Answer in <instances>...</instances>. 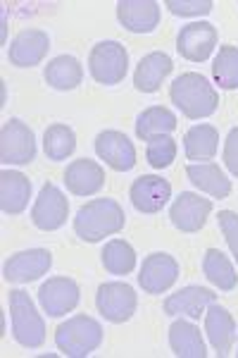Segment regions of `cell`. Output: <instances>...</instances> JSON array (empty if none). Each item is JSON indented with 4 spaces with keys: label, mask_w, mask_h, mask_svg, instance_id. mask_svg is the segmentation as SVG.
<instances>
[{
    "label": "cell",
    "mask_w": 238,
    "mask_h": 358,
    "mask_svg": "<svg viewBox=\"0 0 238 358\" xmlns=\"http://www.w3.org/2000/svg\"><path fill=\"white\" fill-rule=\"evenodd\" d=\"M202 273H205L210 285H214L222 292L236 289L238 285V275L234 265H231V261L219 248H207L205 251V256H202Z\"/></svg>",
    "instance_id": "27"
},
{
    "label": "cell",
    "mask_w": 238,
    "mask_h": 358,
    "mask_svg": "<svg viewBox=\"0 0 238 358\" xmlns=\"http://www.w3.org/2000/svg\"><path fill=\"white\" fill-rule=\"evenodd\" d=\"M217 301V294L207 287H200V285H188L184 289H179L177 294H170L165 299V313L167 315H188L193 320L205 313V308L210 303Z\"/></svg>",
    "instance_id": "20"
},
{
    "label": "cell",
    "mask_w": 238,
    "mask_h": 358,
    "mask_svg": "<svg viewBox=\"0 0 238 358\" xmlns=\"http://www.w3.org/2000/svg\"><path fill=\"white\" fill-rule=\"evenodd\" d=\"M103 344V327L91 315H72L55 330V346L69 358H86Z\"/></svg>",
    "instance_id": "3"
},
{
    "label": "cell",
    "mask_w": 238,
    "mask_h": 358,
    "mask_svg": "<svg viewBox=\"0 0 238 358\" xmlns=\"http://www.w3.org/2000/svg\"><path fill=\"white\" fill-rule=\"evenodd\" d=\"M96 153L101 160H105V165L117 172H129L136 165V148L129 141V136L117 129L101 131L96 136Z\"/></svg>",
    "instance_id": "16"
},
{
    "label": "cell",
    "mask_w": 238,
    "mask_h": 358,
    "mask_svg": "<svg viewBox=\"0 0 238 358\" xmlns=\"http://www.w3.org/2000/svg\"><path fill=\"white\" fill-rule=\"evenodd\" d=\"M129 199L138 213L153 215V213H160L167 206V201L172 199V184L158 175H141L138 179H133Z\"/></svg>",
    "instance_id": "15"
},
{
    "label": "cell",
    "mask_w": 238,
    "mask_h": 358,
    "mask_svg": "<svg viewBox=\"0 0 238 358\" xmlns=\"http://www.w3.org/2000/svg\"><path fill=\"white\" fill-rule=\"evenodd\" d=\"M179 280V263L170 253H150L143 258L138 285L146 294H165Z\"/></svg>",
    "instance_id": "12"
},
{
    "label": "cell",
    "mask_w": 238,
    "mask_h": 358,
    "mask_svg": "<svg viewBox=\"0 0 238 358\" xmlns=\"http://www.w3.org/2000/svg\"><path fill=\"white\" fill-rule=\"evenodd\" d=\"M170 98L188 120L210 117L219 108L217 89L198 72H186L174 79L170 86Z\"/></svg>",
    "instance_id": "2"
},
{
    "label": "cell",
    "mask_w": 238,
    "mask_h": 358,
    "mask_svg": "<svg viewBox=\"0 0 238 358\" xmlns=\"http://www.w3.org/2000/svg\"><path fill=\"white\" fill-rule=\"evenodd\" d=\"M217 45V29L210 22H191L177 36V50L188 62H205Z\"/></svg>",
    "instance_id": "13"
},
{
    "label": "cell",
    "mask_w": 238,
    "mask_h": 358,
    "mask_svg": "<svg viewBox=\"0 0 238 358\" xmlns=\"http://www.w3.org/2000/svg\"><path fill=\"white\" fill-rule=\"evenodd\" d=\"M146 158L150 167L155 170H162V167H170L177 158V141L170 136V134H160V136H153L148 141V148H146Z\"/></svg>",
    "instance_id": "32"
},
{
    "label": "cell",
    "mask_w": 238,
    "mask_h": 358,
    "mask_svg": "<svg viewBox=\"0 0 238 358\" xmlns=\"http://www.w3.org/2000/svg\"><path fill=\"white\" fill-rule=\"evenodd\" d=\"M219 151V131L212 124H193L184 136V153L188 160H212Z\"/></svg>",
    "instance_id": "26"
},
{
    "label": "cell",
    "mask_w": 238,
    "mask_h": 358,
    "mask_svg": "<svg viewBox=\"0 0 238 358\" xmlns=\"http://www.w3.org/2000/svg\"><path fill=\"white\" fill-rule=\"evenodd\" d=\"M77 148V134H74L72 127L67 124H50L43 134V151L48 155V160L60 163L67 160L69 155Z\"/></svg>",
    "instance_id": "29"
},
{
    "label": "cell",
    "mask_w": 238,
    "mask_h": 358,
    "mask_svg": "<svg viewBox=\"0 0 238 358\" xmlns=\"http://www.w3.org/2000/svg\"><path fill=\"white\" fill-rule=\"evenodd\" d=\"M177 129V115L165 106H153L146 108L136 117V136L143 141H150L153 136L160 134H172Z\"/></svg>",
    "instance_id": "28"
},
{
    "label": "cell",
    "mask_w": 238,
    "mask_h": 358,
    "mask_svg": "<svg viewBox=\"0 0 238 358\" xmlns=\"http://www.w3.org/2000/svg\"><path fill=\"white\" fill-rule=\"evenodd\" d=\"M236 356H238V351H236Z\"/></svg>",
    "instance_id": "36"
},
{
    "label": "cell",
    "mask_w": 238,
    "mask_h": 358,
    "mask_svg": "<svg viewBox=\"0 0 238 358\" xmlns=\"http://www.w3.org/2000/svg\"><path fill=\"white\" fill-rule=\"evenodd\" d=\"M81 301V289L72 277H48L38 289V303L43 313L60 317L72 313Z\"/></svg>",
    "instance_id": "10"
},
{
    "label": "cell",
    "mask_w": 238,
    "mask_h": 358,
    "mask_svg": "<svg viewBox=\"0 0 238 358\" xmlns=\"http://www.w3.org/2000/svg\"><path fill=\"white\" fill-rule=\"evenodd\" d=\"M126 224V215L121 206L114 199H93L86 206H81L74 217V232L81 241H96L105 236L119 234Z\"/></svg>",
    "instance_id": "1"
},
{
    "label": "cell",
    "mask_w": 238,
    "mask_h": 358,
    "mask_svg": "<svg viewBox=\"0 0 238 358\" xmlns=\"http://www.w3.org/2000/svg\"><path fill=\"white\" fill-rule=\"evenodd\" d=\"M10 320H13V337L24 349H38L45 342V322L34 306L31 296L22 289L8 294Z\"/></svg>",
    "instance_id": "4"
},
{
    "label": "cell",
    "mask_w": 238,
    "mask_h": 358,
    "mask_svg": "<svg viewBox=\"0 0 238 358\" xmlns=\"http://www.w3.org/2000/svg\"><path fill=\"white\" fill-rule=\"evenodd\" d=\"M212 77L219 89L234 91L238 89V48L236 45H219V53L214 57Z\"/></svg>",
    "instance_id": "31"
},
{
    "label": "cell",
    "mask_w": 238,
    "mask_h": 358,
    "mask_svg": "<svg viewBox=\"0 0 238 358\" xmlns=\"http://www.w3.org/2000/svg\"><path fill=\"white\" fill-rule=\"evenodd\" d=\"M129 53L119 41H101L93 45L89 55V72L98 84L114 86L126 77Z\"/></svg>",
    "instance_id": "5"
},
{
    "label": "cell",
    "mask_w": 238,
    "mask_h": 358,
    "mask_svg": "<svg viewBox=\"0 0 238 358\" xmlns=\"http://www.w3.org/2000/svg\"><path fill=\"white\" fill-rule=\"evenodd\" d=\"M43 79L45 84L57 91H72L84 79V67H81V62L74 55H57L45 65Z\"/></svg>",
    "instance_id": "24"
},
{
    "label": "cell",
    "mask_w": 238,
    "mask_h": 358,
    "mask_svg": "<svg viewBox=\"0 0 238 358\" xmlns=\"http://www.w3.org/2000/svg\"><path fill=\"white\" fill-rule=\"evenodd\" d=\"M217 222H219V229H222L226 244H229L231 253H234V258H236V263H238V213H234V210H219Z\"/></svg>",
    "instance_id": "34"
},
{
    "label": "cell",
    "mask_w": 238,
    "mask_h": 358,
    "mask_svg": "<svg viewBox=\"0 0 238 358\" xmlns=\"http://www.w3.org/2000/svg\"><path fill=\"white\" fill-rule=\"evenodd\" d=\"M167 8L177 17H202L212 13V0H167Z\"/></svg>",
    "instance_id": "33"
},
{
    "label": "cell",
    "mask_w": 238,
    "mask_h": 358,
    "mask_svg": "<svg viewBox=\"0 0 238 358\" xmlns=\"http://www.w3.org/2000/svg\"><path fill=\"white\" fill-rule=\"evenodd\" d=\"M69 217V201L67 196L55 187L53 182L40 187L38 199L34 201L31 208V222L43 232H55Z\"/></svg>",
    "instance_id": "9"
},
{
    "label": "cell",
    "mask_w": 238,
    "mask_h": 358,
    "mask_svg": "<svg viewBox=\"0 0 238 358\" xmlns=\"http://www.w3.org/2000/svg\"><path fill=\"white\" fill-rule=\"evenodd\" d=\"M31 199V182L17 170H3L0 175V208L5 215H20L24 213Z\"/></svg>",
    "instance_id": "22"
},
{
    "label": "cell",
    "mask_w": 238,
    "mask_h": 358,
    "mask_svg": "<svg viewBox=\"0 0 238 358\" xmlns=\"http://www.w3.org/2000/svg\"><path fill=\"white\" fill-rule=\"evenodd\" d=\"M205 334L210 339L212 349L217 351V356H229L234 351L236 342V320L224 306H219L217 301L207 306L205 313Z\"/></svg>",
    "instance_id": "17"
},
{
    "label": "cell",
    "mask_w": 238,
    "mask_h": 358,
    "mask_svg": "<svg viewBox=\"0 0 238 358\" xmlns=\"http://www.w3.org/2000/svg\"><path fill=\"white\" fill-rule=\"evenodd\" d=\"M186 177L195 189L210 194L212 199H226L231 194V179L214 163H191L186 167Z\"/></svg>",
    "instance_id": "23"
},
{
    "label": "cell",
    "mask_w": 238,
    "mask_h": 358,
    "mask_svg": "<svg viewBox=\"0 0 238 358\" xmlns=\"http://www.w3.org/2000/svg\"><path fill=\"white\" fill-rule=\"evenodd\" d=\"M170 346H172V354L179 358H205L207 356L200 330L188 320H177L170 325Z\"/></svg>",
    "instance_id": "25"
},
{
    "label": "cell",
    "mask_w": 238,
    "mask_h": 358,
    "mask_svg": "<svg viewBox=\"0 0 238 358\" xmlns=\"http://www.w3.org/2000/svg\"><path fill=\"white\" fill-rule=\"evenodd\" d=\"M224 165L231 175L238 177V127H234L224 138Z\"/></svg>",
    "instance_id": "35"
},
{
    "label": "cell",
    "mask_w": 238,
    "mask_h": 358,
    "mask_svg": "<svg viewBox=\"0 0 238 358\" xmlns=\"http://www.w3.org/2000/svg\"><path fill=\"white\" fill-rule=\"evenodd\" d=\"M36 158V136L22 120H8L0 129V163L29 165Z\"/></svg>",
    "instance_id": "6"
},
{
    "label": "cell",
    "mask_w": 238,
    "mask_h": 358,
    "mask_svg": "<svg viewBox=\"0 0 238 358\" xmlns=\"http://www.w3.org/2000/svg\"><path fill=\"white\" fill-rule=\"evenodd\" d=\"M117 20L131 34H150L160 24V5L155 0H119Z\"/></svg>",
    "instance_id": "18"
},
{
    "label": "cell",
    "mask_w": 238,
    "mask_h": 358,
    "mask_svg": "<svg viewBox=\"0 0 238 358\" xmlns=\"http://www.w3.org/2000/svg\"><path fill=\"white\" fill-rule=\"evenodd\" d=\"M174 62L172 57L162 50H155V53H148L141 57V62L136 65V72H133V86L143 94H155L160 89L162 82L172 74Z\"/></svg>",
    "instance_id": "21"
},
{
    "label": "cell",
    "mask_w": 238,
    "mask_h": 358,
    "mask_svg": "<svg viewBox=\"0 0 238 358\" xmlns=\"http://www.w3.org/2000/svg\"><path fill=\"white\" fill-rule=\"evenodd\" d=\"M50 265H53V253L45 248H29L10 256L3 265V280L10 285H27V282H36L38 277L48 275Z\"/></svg>",
    "instance_id": "8"
},
{
    "label": "cell",
    "mask_w": 238,
    "mask_h": 358,
    "mask_svg": "<svg viewBox=\"0 0 238 358\" xmlns=\"http://www.w3.org/2000/svg\"><path fill=\"white\" fill-rule=\"evenodd\" d=\"M212 213V201L202 199L200 194L193 192H181L174 199L170 208V220L177 229L181 232H200L205 227L207 217Z\"/></svg>",
    "instance_id": "11"
},
{
    "label": "cell",
    "mask_w": 238,
    "mask_h": 358,
    "mask_svg": "<svg viewBox=\"0 0 238 358\" xmlns=\"http://www.w3.org/2000/svg\"><path fill=\"white\" fill-rule=\"evenodd\" d=\"M65 187L74 196H93L105 187V170L89 158L72 160L65 170Z\"/></svg>",
    "instance_id": "19"
},
{
    "label": "cell",
    "mask_w": 238,
    "mask_h": 358,
    "mask_svg": "<svg viewBox=\"0 0 238 358\" xmlns=\"http://www.w3.org/2000/svg\"><path fill=\"white\" fill-rule=\"evenodd\" d=\"M50 50V36L43 29H22L8 48V60L15 67H36Z\"/></svg>",
    "instance_id": "14"
},
{
    "label": "cell",
    "mask_w": 238,
    "mask_h": 358,
    "mask_svg": "<svg viewBox=\"0 0 238 358\" xmlns=\"http://www.w3.org/2000/svg\"><path fill=\"white\" fill-rule=\"evenodd\" d=\"M103 268L110 275H129L136 268V251L131 248L129 241L112 239L103 248Z\"/></svg>",
    "instance_id": "30"
},
{
    "label": "cell",
    "mask_w": 238,
    "mask_h": 358,
    "mask_svg": "<svg viewBox=\"0 0 238 358\" xmlns=\"http://www.w3.org/2000/svg\"><path fill=\"white\" fill-rule=\"evenodd\" d=\"M96 306L98 313L105 317L107 322L119 325V322H126L136 313L138 299L133 287H129L126 282H105V285L98 287Z\"/></svg>",
    "instance_id": "7"
}]
</instances>
